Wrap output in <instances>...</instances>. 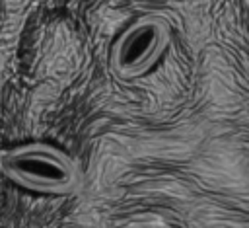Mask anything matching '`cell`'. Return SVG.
<instances>
[{
	"label": "cell",
	"instance_id": "cell-2",
	"mask_svg": "<svg viewBox=\"0 0 249 228\" xmlns=\"http://www.w3.org/2000/svg\"><path fill=\"white\" fill-rule=\"evenodd\" d=\"M171 41V27L158 14H144L130 21L109 51V68L119 80L148 74L163 57Z\"/></svg>",
	"mask_w": 249,
	"mask_h": 228
},
{
	"label": "cell",
	"instance_id": "cell-1",
	"mask_svg": "<svg viewBox=\"0 0 249 228\" xmlns=\"http://www.w3.org/2000/svg\"><path fill=\"white\" fill-rule=\"evenodd\" d=\"M0 173L23 189L45 195H66L80 183L76 162L60 148L45 142L0 150Z\"/></svg>",
	"mask_w": 249,
	"mask_h": 228
}]
</instances>
